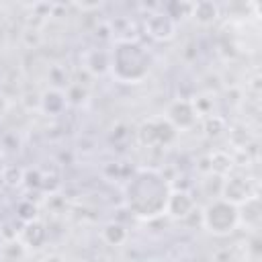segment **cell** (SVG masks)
Instances as JSON below:
<instances>
[{
	"label": "cell",
	"instance_id": "obj_1",
	"mask_svg": "<svg viewBox=\"0 0 262 262\" xmlns=\"http://www.w3.org/2000/svg\"><path fill=\"white\" fill-rule=\"evenodd\" d=\"M170 180L156 168H137L125 184V205L139 219H158L166 211Z\"/></svg>",
	"mask_w": 262,
	"mask_h": 262
},
{
	"label": "cell",
	"instance_id": "obj_2",
	"mask_svg": "<svg viewBox=\"0 0 262 262\" xmlns=\"http://www.w3.org/2000/svg\"><path fill=\"white\" fill-rule=\"evenodd\" d=\"M151 70L149 51L137 41H115L111 49V76L121 84H139Z\"/></svg>",
	"mask_w": 262,
	"mask_h": 262
},
{
	"label": "cell",
	"instance_id": "obj_3",
	"mask_svg": "<svg viewBox=\"0 0 262 262\" xmlns=\"http://www.w3.org/2000/svg\"><path fill=\"white\" fill-rule=\"evenodd\" d=\"M201 225L211 235L225 237L239 227V211L235 205L217 196L209 201L205 209H201Z\"/></svg>",
	"mask_w": 262,
	"mask_h": 262
},
{
	"label": "cell",
	"instance_id": "obj_4",
	"mask_svg": "<svg viewBox=\"0 0 262 262\" xmlns=\"http://www.w3.org/2000/svg\"><path fill=\"white\" fill-rule=\"evenodd\" d=\"M135 137L137 143L143 147H168L176 141L178 131L170 125V121L164 115H160L143 119L135 129Z\"/></svg>",
	"mask_w": 262,
	"mask_h": 262
},
{
	"label": "cell",
	"instance_id": "obj_5",
	"mask_svg": "<svg viewBox=\"0 0 262 262\" xmlns=\"http://www.w3.org/2000/svg\"><path fill=\"white\" fill-rule=\"evenodd\" d=\"M256 194L252 182L248 176L239 174V172H231L227 176L221 178V186H219V199L239 207L244 205L248 199H252Z\"/></svg>",
	"mask_w": 262,
	"mask_h": 262
},
{
	"label": "cell",
	"instance_id": "obj_6",
	"mask_svg": "<svg viewBox=\"0 0 262 262\" xmlns=\"http://www.w3.org/2000/svg\"><path fill=\"white\" fill-rule=\"evenodd\" d=\"M176 20L164 10V8H156L149 10L143 18V31L147 33V37H151L154 41H170L176 37Z\"/></svg>",
	"mask_w": 262,
	"mask_h": 262
},
{
	"label": "cell",
	"instance_id": "obj_7",
	"mask_svg": "<svg viewBox=\"0 0 262 262\" xmlns=\"http://www.w3.org/2000/svg\"><path fill=\"white\" fill-rule=\"evenodd\" d=\"M164 117L170 121V125L176 129V131H188L196 125L199 121V115L194 111V104L190 98L186 96H178L174 98L168 106H166V113Z\"/></svg>",
	"mask_w": 262,
	"mask_h": 262
},
{
	"label": "cell",
	"instance_id": "obj_8",
	"mask_svg": "<svg viewBox=\"0 0 262 262\" xmlns=\"http://www.w3.org/2000/svg\"><path fill=\"white\" fill-rule=\"evenodd\" d=\"M194 213H196V199H194V194L188 188H170L164 215H168L174 221H186Z\"/></svg>",
	"mask_w": 262,
	"mask_h": 262
},
{
	"label": "cell",
	"instance_id": "obj_9",
	"mask_svg": "<svg viewBox=\"0 0 262 262\" xmlns=\"http://www.w3.org/2000/svg\"><path fill=\"white\" fill-rule=\"evenodd\" d=\"M47 239H49V229L39 217L23 223V229L18 231V242L27 250H39L47 244Z\"/></svg>",
	"mask_w": 262,
	"mask_h": 262
},
{
	"label": "cell",
	"instance_id": "obj_10",
	"mask_svg": "<svg viewBox=\"0 0 262 262\" xmlns=\"http://www.w3.org/2000/svg\"><path fill=\"white\" fill-rule=\"evenodd\" d=\"M199 27H211L219 20L221 16V6L213 0H199L192 2L190 6V14H188Z\"/></svg>",
	"mask_w": 262,
	"mask_h": 262
},
{
	"label": "cell",
	"instance_id": "obj_11",
	"mask_svg": "<svg viewBox=\"0 0 262 262\" xmlns=\"http://www.w3.org/2000/svg\"><path fill=\"white\" fill-rule=\"evenodd\" d=\"M82 68H84L90 76H104V74H111V51L100 49V47L88 49V51L84 53Z\"/></svg>",
	"mask_w": 262,
	"mask_h": 262
},
{
	"label": "cell",
	"instance_id": "obj_12",
	"mask_svg": "<svg viewBox=\"0 0 262 262\" xmlns=\"http://www.w3.org/2000/svg\"><path fill=\"white\" fill-rule=\"evenodd\" d=\"M68 106V100H66V94L63 90H57V88H47L41 92V113L47 115V117H59Z\"/></svg>",
	"mask_w": 262,
	"mask_h": 262
},
{
	"label": "cell",
	"instance_id": "obj_13",
	"mask_svg": "<svg viewBox=\"0 0 262 262\" xmlns=\"http://www.w3.org/2000/svg\"><path fill=\"white\" fill-rule=\"evenodd\" d=\"M207 160H209V174H213V176H217V178H223V176L231 174L233 168H235L233 156H229V154L223 151V149L211 151V154L207 156Z\"/></svg>",
	"mask_w": 262,
	"mask_h": 262
},
{
	"label": "cell",
	"instance_id": "obj_14",
	"mask_svg": "<svg viewBox=\"0 0 262 262\" xmlns=\"http://www.w3.org/2000/svg\"><path fill=\"white\" fill-rule=\"evenodd\" d=\"M239 211V225L244 223L246 227L250 229H258L260 227V219H262V213H260V196L254 194L252 199H248L244 205L237 207Z\"/></svg>",
	"mask_w": 262,
	"mask_h": 262
},
{
	"label": "cell",
	"instance_id": "obj_15",
	"mask_svg": "<svg viewBox=\"0 0 262 262\" xmlns=\"http://www.w3.org/2000/svg\"><path fill=\"white\" fill-rule=\"evenodd\" d=\"M100 239H102L106 246L119 248V246H123V244L129 239V229H127L121 221H108V223H104L102 229H100Z\"/></svg>",
	"mask_w": 262,
	"mask_h": 262
},
{
	"label": "cell",
	"instance_id": "obj_16",
	"mask_svg": "<svg viewBox=\"0 0 262 262\" xmlns=\"http://www.w3.org/2000/svg\"><path fill=\"white\" fill-rule=\"evenodd\" d=\"M203 131H205V135L211 137V139L223 135V133L227 131V121H225V117H221V115H217V113L205 117V119H203Z\"/></svg>",
	"mask_w": 262,
	"mask_h": 262
},
{
	"label": "cell",
	"instance_id": "obj_17",
	"mask_svg": "<svg viewBox=\"0 0 262 262\" xmlns=\"http://www.w3.org/2000/svg\"><path fill=\"white\" fill-rule=\"evenodd\" d=\"M192 104H194V111L199 115V119H205L209 115H215L213 108H215V94L213 92H203V94H196L190 98Z\"/></svg>",
	"mask_w": 262,
	"mask_h": 262
},
{
	"label": "cell",
	"instance_id": "obj_18",
	"mask_svg": "<svg viewBox=\"0 0 262 262\" xmlns=\"http://www.w3.org/2000/svg\"><path fill=\"white\" fill-rule=\"evenodd\" d=\"M63 94H66L68 104H76L78 106V104H84L88 100V86L78 84V82H70L68 88L63 90Z\"/></svg>",
	"mask_w": 262,
	"mask_h": 262
},
{
	"label": "cell",
	"instance_id": "obj_19",
	"mask_svg": "<svg viewBox=\"0 0 262 262\" xmlns=\"http://www.w3.org/2000/svg\"><path fill=\"white\" fill-rule=\"evenodd\" d=\"M27 254V248L18 242V239H8V242H4V246H2V252H0V256L2 258H8V260H14V262H18L23 256Z\"/></svg>",
	"mask_w": 262,
	"mask_h": 262
},
{
	"label": "cell",
	"instance_id": "obj_20",
	"mask_svg": "<svg viewBox=\"0 0 262 262\" xmlns=\"http://www.w3.org/2000/svg\"><path fill=\"white\" fill-rule=\"evenodd\" d=\"M20 41L27 49H37L41 43H43V33L41 29H35V27H25L23 33H20Z\"/></svg>",
	"mask_w": 262,
	"mask_h": 262
},
{
	"label": "cell",
	"instance_id": "obj_21",
	"mask_svg": "<svg viewBox=\"0 0 262 262\" xmlns=\"http://www.w3.org/2000/svg\"><path fill=\"white\" fill-rule=\"evenodd\" d=\"M23 174H25V170L18 166H4L0 180L6 186H18V184H23Z\"/></svg>",
	"mask_w": 262,
	"mask_h": 262
},
{
	"label": "cell",
	"instance_id": "obj_22",
	"mask_svg": "<svg viewBox=\"0 0 262 262\" xmlns=\"http://www.w3.org/2000/svg\"><path fill=\"white\" fill-rule=\"evenodd\" d=\"M20 104L31 113V111H39L41 108V92L39 90H25L20 94Z\"/></svg>",
	"mask_w": 262,
	"mask_h": 262
},
{
	"label": "cell",
	"instance_id": "obj_23",
	"mask_svg": "<svg viewBox=\"0 0 262 262\" xmlns=\"http://www.w3.org/2000/svg\"><path fill=\"white\" fill-rule=\"evenodd\" d=\"M23 184H25L29 190L41 188V184H43V172H41L39 168H27L25 174H23Z\"/></svg>",
	"mask_w": 262,
	"mask_h": 262
},
{
	"label": "cell",
	"instance_id": "obj_24",
	"mask_svg": "<svg viewBox=\"0 0 262 262\" xmlns=\"http://www.w3.org/2000/svg\"><path fill=\"white\" fill-rule=\"evenodd\" d=\"M16 213L23 223L33 221V219H37V205H33V201H20L16 207Z\"/></svg>",
	"mask_w": 262,
	"mask_h": 262
},
{
	"label": "cell",
	"instance_id": "obj_25",
	"mask_svg": "<svg viewBox=\"0 0 262 262\" xmlns=\"http://www.w3.org/2000/svg\"><path fill=\"white\" fill-rule=\"evenodd\" d=\"M49 82L53 84L51 88H57V90H61L63 86L70 84V82H68V74H66V70H61L59 66H51V68H49Z\"/></svg>",
	"mask_w": 262,
	"mask_h": 262
},
{
	"label": "cell",
	"instance_id": "obj_26",
	"mask_svg": "<svg viewBox=\"0 0 262 262\" xmlns=\"http://www.w3.org/2000/svg\"><path fill=\"white\" fill-rule=\"evenodd\" d=\"M246 252H248V254H252L254 258H258V256H260V239H258V235H256V233H254V235H252V239L248 242Z\"/></svg>",
	"mask_w": 262,
	"mask_h": 262
},
{
	"label": "cell",
	"instance_id": "obj_27",
	"mask_svg": "<svg viewBox=\"0 0 262 262\" xmlns=\"http://www.w3.org/2000/svg\"><path fill=\"white\" fill-rule=\"evenodd\" d=\"M8 106H10V102H8V96H6L4 92H0V121L6 117V113H8Z\"/></svg>",
	"mask_w": 262,
	"mask_h": 262
},
{
	"label": "cell",
	"instance_id": "obj_28",
	"mask_svg": "<svg viewBox=\"0 0 262 262\" xmlns=\"http://www.w3.org/2000/svg\"><path fill=\"white\" fill-rule=\"evenodd\" d=\"M74 6H78L80 10H84V12H88V10H96V8H100V2H76Z\"/></svg>",
	"mask_w": 262,
	"mask_h": 262
},
{
	"label": "cell",
	"instance_id": "obj_29",
	"mask_svg": "<svg viewBox=\"0 0 262 262\" xmlns=\"http://www.w3.org/2000/svg\"><path fill=\"white\" fill-rule=\"evenodd\" d=\"M39 262H66V260H63V256H59V254H49V256L41 258Z\"/></svg>",
	"mask_w": 262,
	"mask_h": 262
},
{
	"label": "cell",
	"instance_id": "obj_30",
	"mask_svg": "<svg viewBox=\"0 0 262 262\" xmlns=\"http://www.w3.org/2000/svg\"><path fill=\"white\" fill-rule=\"evenodd\" d=\"M2 170H4V164H2V158H0V176H2Z\"/></svg>",
	"mask_w": 262,
	"mask_h": 262
},
{
	"label": "cell",
	"instance_id": "obj_31",
	"mask_svg": "<svg viewBox=\"0 0 262 262\" xmlns=\"http://www.w3.org/2000/svg\"><path fill=\"white\" fill-rule=\"evenodd\" d=\"M0 262H14V260H8V258H0Z\"/></svg>",
	"mask_w": 262,
	"mask_h": 262
},
{
	"label": "cell",
	"instance_id": "obj_32",
	"mask_svg": "<svg viewBox=\"0 0 262 262\" xmlns=\"http://www.w3.org/2000/svg\"><path fill=\"white\" fill-rule=\"evenodd\" d=\"M151 262H168V260H151Z\"/></svg>",
	"mask_w": 262,
	"mask_h": 262
},
{
	"label": "cell",
	"instance_id": "obj_33",
	"mask_svg": "<svg viewBox=\"0 0 262 262\" xmlns=\"http://www.w3.org/2000/svg\"><path fill=\"white\" fill-rule=\"evenodd\" d=\"M0 23H2V8H0Z\"/></svg>",
	"mask_w": 262,
	"mask_h": 262
}]
</instances>
